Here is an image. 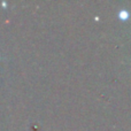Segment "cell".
Instances as JSON below:
<instances>
[{
	"label": "cell",
	"instance_id": "1",
	"mask_svg": "<svg viewBox=\"0 0 131 131\" xmlns=\"http://www.w3.org/2000/svg\"><path fill=\"white\" fill-rule=\"evenodd\" d=\"M120 15H121V17H127L128 14H127V12H121Z\"/></svg>",
	"mask_w": 131,
	"mask_h": 131
}]
</instances>
